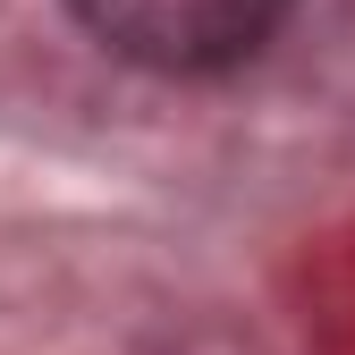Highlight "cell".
<instances>
[{"mask_svg":"<svg viewBox=\"0 0 355 355\" xmlns=\"http://www.w3.org/2000/svg\"><path fill=\"white\" fill-rule=\"evenodd\" d=\"M85 17V34L110 42L136 68H169V76H211L254 60L271 26L288 17V0H68Z\"/></svg>","mask_w":355,"mask_h":355,"instance_id":"6da1fadb","label":"cell"}]
</instances>
